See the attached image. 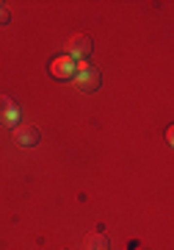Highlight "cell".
I'll return each instance as SVG.
<instances>
[{
  "mask_svg": "<svg viewBox=\"0 0 174 250\" xmlns=\"http://www.w3.org/2000/svg\"><path fill=\"white\" fill-rule=\"evenodd\" d=\"M75 86L80 92H97L100 89V70L91 64H80L75 70Z\"/></svg>",
  "mask_w": 174,
  "mask_h": 250,
  "instance_id": "6da1fadb",
  "label": "cell"
},
{
  "mask_svg": "<svg viewBox=\"0 0 174 250\" xmlns=\"http://www.w3.org/2000/svg\"><path fill=\"white\" fill-rule=\"evenodd\" d=\"M67 50H70V59H86V56H91V50H94V42H91V36L88 34H75L67 42Z\"/></svg>",
  "mask_w": 174,
  "mask_h": 250,
  "instance_id": "7a4b0ae2",
  "label": "cell"
},
{
  "mask_svg": "<svg viewBox=\"0 0 174 250\" xmlns=\"http://www.w3.org/2000/svg\"><path fill=\"white\" fill-rule=\"evenodd\" d=\"M39 128L31 123L25 125H14V139H17V145H22V147H34L36 142H39Z\"/></svg>",
  "mask_w": 174,
  "mask_h": 250,
  "instance_id": "3957f363",
  "label": "cell"
},
{
  "mask_svg": "<svg viewBox=\"0 0 174 250\" xmlns=\"http://www.w3.org/2000/svg\"><path fill=\"white\" fill-rule=\"evenodd\" d=\"M17 108H14V103H11V98H6V95H0V125H6V128H14L17 125Z\"/></svg>",
  "mask_w": 174,
  "mask_h": 250,
  "instance_id": "277c9868",
  "label": "cell"
},
{
  "mask_svg": "<svg viewBox=\"0 0 174 250\" xmlns=\"http://www.w3.org/2000/svg\"><path fill=\"white\" fill-rule=\"evenodd\" d=\"M75 62H72L70 56H61V59H55V62L50 64V72L55 75V78H75Z\"/></svg>",
  "mask_w": 174,
  "mask_h": 250,
  "instance_id": "5b68a950",
  "label": "cell"
},
{
  "mask_svg": "<svg viewBox=\"0 0 174 250\" xmlns=\"http://www.w3.org/2000/svg\"><path fill=\"white\" fill-rule=\"evenodd\" d=\"M83 250H111V245H108L103 233H88L83 239Z\"/></svg>",
  "mask_w": 174,
  "mask_h": 250,
  "instance_id": "8992f818",
  "label": "cell"
},
{
  "mask_svg": "<svg viewBox=\"0 0 174 250\" xmlns=\"http://www.w3.org/2000/svg\"><path fill=\"white\" fill-rule=\"evenodd\" d=\"M0 22H3V25L9 22V9H3V6H0Z\"/></svg>",
  "mask_w": 174,
  "mask_h": 250,
  "instance_id": "52a82bcc",
  "label": "cell"
}]
</instances>
